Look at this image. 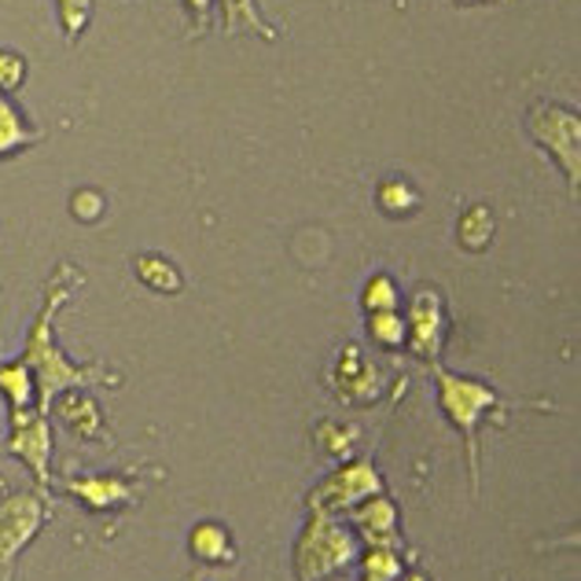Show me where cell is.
Here are the masks:
<instances>
[{
    "label": "cell",
    "instance_id": "8",
    "mask_svg": "<svg viewBox=\"0 0 581 581\" xmlns=\"http://www.w3.org/2000/svg\"><path fill=\"white\" fill-rule=\"evenodd\" d=\"M335 383H338V394L346 397V402H372L375 397V368L372 361H365V354H361L357 346H343V357H338L335 365Z\"/></svg>",
    "mask_w": 581,
    "mask_h": 581
},
{
    "label": "cell",
    "instance_id": "1",
    "mask_svg": "<svg viewBox=\"0 0 581 581\" xmlns=\"http://www.w3.org/2000/svg\"><path fill=\"white\" fill-rule=\"evenodd\" d=\"M361 555V544L357 538L349 534L346 526L332 523L328 515L313 512L306 534L298 541V581H324L338 571H346L349 563H354Z\"/></svg>",
    "mask_w": 581,
    "mask_h": 581
},
{
    "label": "cell",
    "instance_id": "23",
    "mask_svg": "<svg viewBox=\"0 0 581 581\" xmlns=\"http://www.w3.org/2000/svg\"><path fill=\"white\" fill-rule=\"evenodd\" d=\"M70 214L78 217V221L92 225L104 217V196L96 188H78L75 196H70Z\"/></svg>",
    "mask_w": 581,
    "mask_h": 581
},
{
    "label": "cell",
    "instance_id": "25",
    "mask_svg": "<svg viewBox=\"0 0 581 581\" xmlns=\"http://www.w3.org/2000/svg\"><path fill=\"white\" fill-rule=\"evenodd\" d=\"M317 442H321V450L343 456L349 445H354V431L338 427V423H321V427H317Z\"/></svg>",
    "mask_w": 581,
    "mask_h": 581
},
{
    "label": "cell",
    "instance_id": "14",
    "mask_svg": "<svg viewBox=\"0 0 581 581\" xmlns=\"http://www.w3.org/2000/svg\"><path fill=\"white\" fill-rule=\"evenodd\" d=\"M137 280L144 287L159 290V295H180V287H185V273H180L177 265L166 258V254H140L137 258Z\"/></svg>",
    "mask_w": 581,
    "mask_h": 581
},
{
    "label": "cell",
    "instance_id": "26",
    "mask_svg": "<svg viewBox=\"0 0 581 581\" xmlns=\"http://www.w3.org/2000/svg\"><path fill=\"white\" fill-rule=\"evenodd\" d=\"M185 11H188L191 38H203L214 22V0H185Z\"/></svg>",
    "mask_w": 581,
    "mask_h": 581
},
{
    "label": "cell",
    "instance_id": "6",
    "mask_svg": "<svg viewBox=\"0 0 581 581\" xmlns=\"http://www.w3.org/2000/svg\"><path fill=\"white\" fill-rule=\"evenodd\" d=\"M445 338V302L434 287H420L405 313V343L413 354L434 357Z\"/></svg>",
    "mask_w": 581,
    "mask_h": 581
},
{
    "label": "cell",
    "instance_id": "7",
    "mask_svg": "<svg viewBox=\"0 0 581 581\" xmlns=\"http://www.w3.org/2000/svg\"><path fill=\"white\" fill-rule=\"evenodd\" d=\"M38 519H41V512L30 498H16L0 508V563H8L11 555L33 538Z\"/></svg>",
    "mask_w": 581,
    "mask_h": 581
},
{
    "label": "cell",
    "instance_id": "12",
    "mask_svg": "<svg viewBox=\"0 0 581 581\" xmlns=\"http://www.w3.org/2000/svg\"><path fill=\"white\" fill-rule=\"evenodd\" d=\"M493 233H498V221H493V210L486 203H471V207L456 217V244L471 254L486 250L493 244Z\"/></svg>",
    "mask_w": 581,
    "mask_h": 581
},
{
    "label": "cell",
    "instance_id": "27",
    "mask_svg": "<svg viewBox=\"0 0 581 581\" xmlns=\"http://www.w3.org/2000/svg\"><path fill=\"white\" fill-rule=\"evenodd\" d=\"M394 581H427L423 574H405V578H394Z\"/></svg>",
    "mask_w": 581,
    "mask_h": 581
},
{
    "label": "cell",
    "instance_id": "3",
    "mask_svg": "<svg viewBox=\"0 0 581 581\" xmlns=\"http://www.w3.org/2000/svg\"><path fill=\"white\" fill-rule=\"evenodd\" d=\"M530 132H534L538 148H544L563 169V177L578 188L581 177V118L571 107L560 104H534L530 107Z\"/></svg>",
    "mask_w": 581,
    "mask_h": 581
},
{
    "label": "cell",
    "instance_id": "4",
    "mask_svg": "<svg viewBox=\"0 0 581 581\" xmlns=\"http://www.w3.org/2000/svg\"><path fill=\"white\" fill-rule=\"evenodd\" d=\"M439 394H442V408L471 445V464H475V423L486 408L498 405V391L479 380H467V375H450L439 372Z\"/></svg>",
    "mask_w": 581,
    "mask_h": 581
},
{
    "label": "cell",
    "instance_id": "20",
    "mask_svg": "<svg viewBox=\"0 0 581 581\" xmlns=\"http://www.w3.org/2000/svg\"><path fill=\"white\" fill-rule=\"evenodd\" d=\"M0 391L8 394V402H11V408H16V416L27 413L30 397H33V380H30L27 361H22V365H4V368H0Z\"/></svg>",
    "mask_w": 581,
    "mask_h": 581
},
{
    "label": "cell",
    "instance_id": "10",
    "mask_svg": "<svg viewBox=\"0 0 581 581\" xmlns=\"http://www.w3.org/2000/svg\"><path fill=\"white\" fill-rule=\"evenodd\" d=\"M11 450H16L27 464L38 471V479H48V427H45V416H30V413H19L16 416V439H11Z\"/></svg>",
    "mask_w": 581,
    "mask_h": 581
},
{
    "label": "cell",
    "instance_id": "13",
    "mask_svg": "<svg viewBox=\"0 0 581 581\" xmlns=\"http://www.w3.org/2000/svg\"><path fill=\"white\" fill-rule=\"evenodd\" d=\"M375 203H380V210L386 217H413L423 207V196L413 180L386 177V180H380V188H375Z\"/></svg>",
    "mask_w": 581,
    "mask_h": 581
},
{
    "label": "cell",
    "instance_id": "17",
    "mask_svg": "<svg viewBox=\"0 0 581 581\" xmlns=\"http://www.w3.org/2000/svg\"><path fill=\"white\" fill-rule=\"evenodd\" d=\"M70 490H75L89 508H111V504L129 501V486L122 479H81Z\"/></svg>",
    "mask_w": 581,
    "mask_h": 581
},
{
    "label": "cell",
    "instance_id": "22",
    "mask_svg": "<svg viewBox=\"0 0 581 581\" xmlns=\"http://www.w3.org/2000/svg\"><path fill=\"white\" fill-rule=\"evenodd\" d=\"M56 4H59V22H63L67 41H78L85 27H89L96 0H56Z\"/></svg>",
    "mask_w": 581,
    "mask_h": 581
},
{
    "label": "cell",
    "instance_id": "19",
    "mask_svg": "<svg viewBox=\"0 0 581 581\" xmlns=\"http://www.w3.org/2000/svg\"><path fill=\"white\" fill-rule=\"evenodd\" d=\"M59 416H63L67 427L78 431L81 439H92L96 427H100V408H96L89 397H78V394L63 397V405H59Z\"/></svg>",
    "mask_w": 581,
    "mask_h": 581
},
{
    "label": "cell",
    "instance_id": "2",
    "mask_svg": "<svg viewBox=\"0 0 581 581\" xmlns=\"http://www.w3.org/2000/svg\"><path fill=\"white\" fill-rule=\"evenodd\" d=\"M67 290H59L52 287V298H48V309L41 313V321L33 324V335H30V346H27V368L38 372V391H41V413L48 408V402L59 394V386H67V383H81V380H89L92 368H75L70 361H63V354L52 346V313L56 306L63 302Z\"/></svg>",
    "mask_w": 581,
    "mask_h": 581
},
{
    "label": "cell",
    "instance_id": "15",
    "mask_svg": "<svg viewBox=\"0 0 581 581\" xmlns=\"http://www.w3.org/2000/svg\"><path fill=\"white\" fill-rule=\"evenodd\" d=\"M38 137L41 132L22 118V111L8 100L4 92H0V159L11 151H19V148H27V144H33Z\"/></svg>",
    "mask_w": 581,
    "mask_h": 581
},
{
    "label": "cell",
    "instance_id": "16",
    "mask_svg": "<svg viewBox=\"0 0 581 581\" xmlns=\"http://www.w3.org/2000/svg\"><path fill=\"white\" fill-rule=\"evenodd\" d=\"M221 16H225V33H258L262 41H276V30L262 19V11L254 0H221Z\"/></svg>",
    "mask_w": 581,
    "mask_h": 581
},
{
    "label": "cell",
    "instance_id": "24",
    "mask_svg": "<svg viewBox=\"0 0 581 581\" xmlns=\"http://www.w3.org/2000/svg\"><path fill=\"white\" fill-rule=\"evenodd\" d=\"M27 81V59L19 52H0V92H16Z\"/></svg>",
    "mask_w": 581,
    "mask_h": 581
},
{
    "label": "cell",
    "instance_id": "5",
    "mask_svg": "<svg viewBox=\"0 0 581 581\" xmlns=\"http://www.w3.org/2000/svg\"><path fill=\"white\" fill-rule=\"evenodd\" d=\"M375 493H383V479L375 475V467L372 464H346L313 490L309 508L321 515H328V512H343V508L365 504L368 498H375Z\"/></svg>",
    "mask_w": 581,
    "mask_h": 581
},
{
    "label": "cell",
    "instance_id": "21",
    "mask_svg": "<svg viewBox=\"0 0 581 581\" xmlns=\"http://www.w3.org/2000/svg\"><path fill=\"white\" fill-rule=\"evenodd\" d=\"M368 335L375 346L383 349H394L405 343V317L397 309H386V313H368Z\"/></svg>",
    "mask_w": 581,
    "mask_h": 581
},
{
    "label": "cell",
    "instance_id": "18",
    "mask_svg": "<svg viewBox=\"0 0 581 581\" xmlns=\"http://www.w3.org/2000/svg\"><path fill=\"white\" fill-rule=\"evenodd\" d=\"M361 306L368 313H386L402 306V295H397V280L386 273H372L365 280V290H361Z\"/></svg>",
    "mask_w": 581,
    "mask_h": 581
},
{
    "label": "cell",
    "instance_id": "28",
    "mask_svg": "<svg viewBox=\"0 0 581 581\" xmlns=\"http://www.w3.org/2000/svg\"><path fill=\"white\" fill-rule=\"evenodd\" d=\"M456 4H467V0H456Z\"/></svg>",
    "mask_w": 581,
    "mask_h": 581
},
{
    "label": "cell",
    "instance_id": "11",
    "mask_svg": "<svg viewBox=\"0 0 581 581\" xmlns=\"http://www.w3.org/2000/svg\"><path fill=\"white\" fill-rule=\"evenodd\" d=\"M188 549L203 563H236V541L221 523H199L191 526Z\"/></svg>",
    "mask_w": 581,
    "mask_h": 581
},
{
    "label": "cell",
    "instance_id": "9",
    "mask_svg": "<svg viewBox=\"0 0 581 581\" xmlns=\"http://www.w3.org/2000/svg\"><path fill=\"white\" fill-rule=\"evenodd\" d=\"M354 519L372 549H391L397 541V508L386 501L383 493H375L365 504H357Z\"/></svg>",
    "mask_w": 581,
    "mask_h": 581
}]
</instances>
